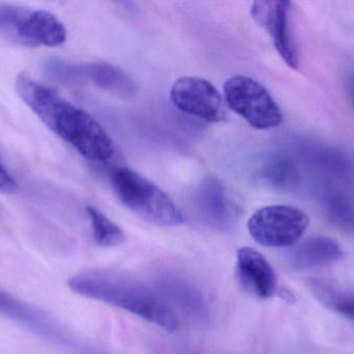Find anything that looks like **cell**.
Here are the masks:
<instances>
[{
    "instance_id": "obj_1",
    "label": "cell",
    "mask_w": 354,
    "mask_h": 354,
    "mask_svg": "<svg viewBox=\"0 0 354 354\" xmlns=\"http://www.w3.org/2000/svg\"><path fill=\"white\" fill-rule=\"evenodd\" d=\"M15 85L19 97L39 120L85 159L103 162L113 157V141L86 110L24 73L17 76Z\"/></svg>"
},
{
    "instance_id": "obj_2",
    "label": "cell",
    "mask_w": 354,
    "mask_h": 354,
    "mask_svg": "<svg viewBox=\"0 0 354 354\" xmlns=\"http://www.w3.org/2000/svg\"><path fill=\"white\" fill-rule=\"evenodd\" d=\"M73 292L114 306L134 314L167 332H176L178 320L172 308L158 292L124 274L107 270H89L68 280Z\"/></svg>"
},
{
    "instance_id": "obj_3",
    "label": "cell",
    "mask_w": 354,
    "mask_h": 354,
    "mask_svg": "<svg viewBox=\"0 0 354 354\" xmlns=\"http://www.w3.org/2000/svg\"><path fill=\"white\" fill-rule=\"evenodd\" d=\"M110 181L120 203L145 222L161 227L179 226L185 222L169 195L139 172L118 168L111 172Z\"/></svg>"
},
{
    "instance_id": "obj_4",
    "label": "cell",
    "mask_w": 354,
    "mask_h": 354,
    "mask_svg": "<svg viewBox=\"0 0 354 354\" xmlns=\"http://www.w3.org/2000/svg\"><path fill=\"white\" fill-rule=\"evenodd\" d=\"M0 317L20 326L41 340L73 354H91V348L81 342L66 326L50 314L0 288Z\"/></svg>"
},
{
    "instance_id": "obj_5",
    "label": "cell",
    "mask_w": 354,
    "mask_h": 354,
    "mask_svg": "<svg viewBox=\"0 0 354 354\" xmlns=\"http://www.w3.org/2000/svg\"><path fill=\"white\" fill-rule=\"evenodd\" d=\"M227 105L258 130L280 126L283 114L270 91L258 81L243 75L230 77L224 83Z\"/></svg>"
},
{
    "instance_id": "obj_6",
    "label": "cell",
    "mask_w": 354,
    "mask_h": 354,
    "mask_svg": "<svg viewBox=\"0 0 354 354\" xmlns=\"http://www.w3.org/2000/svg\"><path fill=\"white\" fill-rule=\"evenodd\" d=\"M310 226L307 213L288 205L260 208L248 220L252 238L266 247L280 249L295 245Z\"/></svg>"
},
{
    "instance_id": "obj_7",
    "label": "cell",
    "mask_w": 354,
    "mask_h": 354,
    "mask_svg": "<svg viewBox=\"0 0 354 354\" xmlns=\"http://www.w3.org/2000/svg\"><path fill=\"white\" fill-rule=\"evenodd\" d=\"M170 98L180 112L200 120L218 123L225 118L222 95L206 79L180 77L172 85Z\"/></svg>"
},
{
    "instance_id": "obj_8",
    "label": "cell",
    "mask_w": 354,
    "mask_h": 354,
    "mask_svg": "<svg viewBox=\"0 0 354 354\" xmlns=\"http://www.w3.org/2000/svg\"><path fill=\"white\" fill-rule=\"evenodd\" d=\"M291 2L260 0L251 6L254 20L263 27L282 60L290 68L299 67V54L290 26Z\"/></svg>"
},
{
    "instance_id": "obj_9",
    "label": "cell",
    "mask_w": 354,
    "mask_h": 354,
    "mask_svg": "<svg viewBox=\"0 0 354 354\" xmlns=\"http://www.w3.org/2000/svg\"><path fill=\"white\" fill-rule=\"evenodd\" d=\"M235 276L245 292L260 299H270L278 287L276 272L262 254L241 247L236 254Z\"/></svg>"
},
{
    "instance_id": "obj_10",
    "label": "cell",
    "mask_w": 354,
    "mask_h": 354,
    "mask_svg": "<svg viewBox=\"0 0 354 354\" xmlns=\"http://www.w3.org/2000/svg\"><path fill=\"white\" fill-rule=\"evenodd\" d=\"M194 203L204 222L218 230H228L236 222V209L224 185L208 177L202 181L194 195Z\"/></svg>"
},
{
    "instance_id": "obj_11",
    "label": "cell",
    "mask_w": 354,
    "mask_h": 354,
    "mask_svg": "<svg viewBox=\"0 0 354 354\" xmlns=\"http://www.w3.org/2000/svg\"><path fill=\"white\" fill-rule=\"evenodd\" d=\"M156 289L174 311L177 309L200 324L209 321V309L205 299L187 281L174 274H164L158 278Z\"/></svg>"
},
{
    "instance_id": "obj_12",
    "label": "cell",
    "mask_w": 354,
    "mask_h": 354,
    "mask_svg": "<svg viewBox=\"0 0 354 354\" xmlns=\"http://www.w3.org/2000/svg\"><path fill=\"white\" fill-rule=\"evenodd\" d=\"M66 26L55 15L45 10H29L21 26L18 45L58 47L66 43Z\"/></svg>"
},
{
    "instance_id": "obj_13",
    "label": "cell",
    "mask_w": 354,
    "mask_h": 354,
    "mask_svg": "<svg viewBox=\"0 0 354 354\" xmlns=\"http://www.w3.org/2000/svg\"><path fill=\"white\" fill-rule=\"evenodd\" d=\"M86 80L112 95L129 99L137 93L135 81L122 69L106 62L75 66V82Z\"/></svg>"
},
{
    "instance_id": "obj_14",
    "label": "cell",
    "mask_w": 354,
    "mask_h": 354,
    "mask_svg": "<svg viewBox=\"0 0 354 354\" xmlns=\"http://www.w3.org/2000/svg\"><path fill=\"white\" fill-rule=\"evenodd\" d=\"M304 159L314 170L328 176L330 180L354 185V161L348 154L337 148L309 143L301 147Z\"/></svg>"
},
{
    "instance_id": "obj_15",
    "label": "cell",
    "mask_w": 354,
    "mask_h": 354,
    "mask_svg": "<svg viewBox=\"0 0 354 354\" xmlns=\"http://www.w3.org/2000/svg\"><path fill=\"white\" fill-rule=\"evenodd\" d=\"M343 256L342 247L334 239L314 236L306 239L293 249L290 263L297 269H312L340 261Z\"/></svg>"
},
{
    "instance_id": "obj_16",
    "label": "cell",
    "mask_w": 354,
    "mask_h": 354,
    "mask_svg": "<svg viewBox=\"0 0 354 354\" xmlns=\"http://www.w3.org/2000/svg\"><path fill=\"white\" fill-rule=\"evenodd\" d=\"M260 178L274 188L295 191L301 184V174L295 160L284 156L270 158L260 170Z\"/></svg>"
},
{
    "instance_id": "obj_17",
    "label": "cell",
    "mask_w": 354,
    "mask_h": 354,
    "mask_svg": "<svg viewBox=\"0 0 354 354\" xmlns=\"http://www.w3.org/2000/svg\"><path fill=\"white\" fill-rule=\"evenodd\" d=\"M320 202L333 224L354 232V200L348 193L333 185L326 186L320 191Z\"/></svg>"
},
{
    "instance_id": "obj_18",
    "label": "cell",
    "mask_w": 354,
    "mask_h": 354,
    "mask_svg": "<svg viewBox=\"0 0 354 354\" xmlns=\"http://www.w3.org/2000/svg\"><path fill=\"white\" fill-rule=\"evenodd\" d=\"M311 288L322 305L354 322V293L322 281H314Z\"/></svg>"
},
{
    "instance_id": "obj_19",
    "label": "cell",
    "mask_w": 354,
    "mask_h": 354,
    "mask_svg": "<svg viewBox=\"0 0 354 354\" xmlns=\"http://www.w3.org/2000/svg\"><path fill=\"white\" fill-rule=\"evenodd\" d=\"M86 213L91 220V231L95 242L100 247H113L124 243V231L97 208L87 206Z\"/></svg>"
},
{
    "instance_id": "obj_20",
    "label": "cell",
    "mask_w": 354,
    "mask_h": 354,
    "mask_svg": "<svg viewBox=\"0 0 354 354\" xmlns=\"http://www.w3.org/2000/svg\"><path fill=\"white\" fill-rule=\"evenodd\" d=\"M17 191V183L10 172L0 163V193H12Z\"/></svg>"
},
{
    "instance_id": "obj_21",
    "label": "cell",
    "mask_w": 354,
    "mask_h": 354,
    "mask_svg": "<svg viewBox=\"0 0 354 354\" xmlns=\"http://www.w3.org/2000/svg\"><path fill=\"white\" fill-rule=\"evenodd\" d=\"M347 85H348V93L351 94L354 102V76L349 77Z\"/></svg>"
}]
</instances>
